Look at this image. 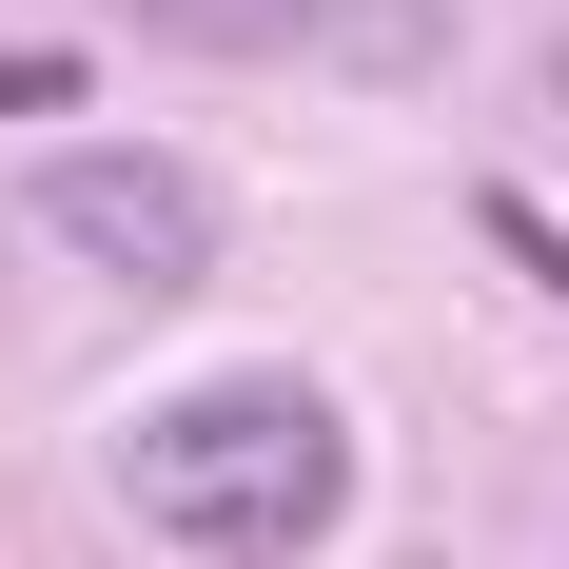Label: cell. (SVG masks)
Listing matches in <instances>:
<instances>
[{
	"label": "cell",
	"instance_id": "277c9868",
	"mask_svg": "<svg viewBox=\"0 0 569 569\" xmlns=\"http://www.w3.org/2000/svg\"><path fill=\"white\" fill-rule=\"evenodd\" d=\"M335 40H353V59H432L452 20H432V0H335Z\"/></svg>",
	"mask_w": 569,
	"mask_h": 569
},
{
	"label": "cell",
	"instance_id": "7a4b0ae2",
	"mask_svg": "<svg viewBox=\"0 0 569 569\" xmlns=\"http://www.w3.org/2000/svg\"><path fill=\"white\" fill-rule=\"evenodd\" d=\"M20 217H40L99 295H197V276H217V177H197V158H138V138L40 158V197H20Z\"/></svg>",
	"mask_w": 569,
	"mask_h": 569
},
{
	"label": "cell",
	"instance_id": "3957f363",
	"mask_svg": "<svg viewBox=\"0 0 569 569\" xmlns=\"http://www.w3.org/2000/svg\"><path fill=\"white\" fill-rule=\"evenodd\" d=\"M118 20H138L158 59H276V40H315L335 0H118Z\"/></svg>",
	"mask_w": 569,
	"mask_h": 569
},
{
	"label": "cell",
	"instance_id": "5b68a950",
	"mask_svg": "<svg viewBox=\"0 0 569 569\" xmlns=\"http://www.w3.org/2000/svg\"><path fill=\"white\" fill-rule=\"evenodd\" d=\"M471 217H491V256H511V276H550V295H569V236L530 217V197H471Z\"/></svg>",
	"mask_w": 569,
	"mask_h": 569
},
{
	"label": "cell",
	"instance_id": "6da1fadb",
	"mask_svg": "<svg viewBox=\"0 0 569 569\" xmlns=\"http://www.w3.org/2000/svg\"><path fill=\"white\" fill-rule=\"evenodd\" d=\"M118 491L177 550H315L353 511V432H335L315 373H217V393H177V412L118 432Z\"/></svg>",
	"mask_w": 569,
	"mask_h": 569
}]
</instances>
